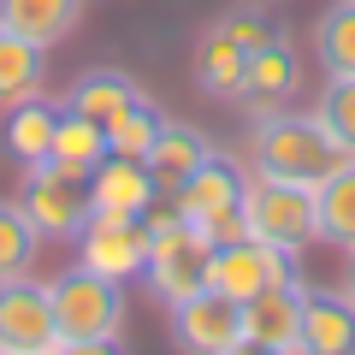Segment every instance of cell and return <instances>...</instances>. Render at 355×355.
Masks as SVG:
<instances>
[{
    "instance_id": "cell-1",
    "label": "cell",
    "mask_w": 355,
    "mask_h": 355,
    "mask_svg": "<svg viewBox=\"0 0 355 355\" xmlns=\"http://www.w3.org/2000/svg\"><path fill=\"white\" fill-rule=\"evenodd\" d=\"M53 296V355L65 349H113L125 331V284L95 272V266H65L60 279H48Z\"/></svg>"
},
{
    "instance_id": "cell-2",
    "label": "cell",
    "mask_w": 355,
    "mask_h": 355,
    "mask_svg": "<svg viewBox=\"0 0 355 355\" xmlns=\"http://www.w3.org/2000/svg\"><path fill=\"white\" fill-rule=\"evenodd\" d=\"M249 160H254V178L320 184V178L343 160V148L326 137V130H320L314 113L272 107V113H261V119H254V130H249Z\"/></svg>"
},
{
    "instance_id": "cell-3",
    "label": "cell",
    "mask_w": 355,
    "mask_h": 355,
    "mask_svg": "<svg viewBox=\"0 0 355 355\" xmlns=\"http://www.w3.org/2000/svg\"><path fill=\"white\" fill-rule=\"evenodd\" d=\"M243 219L249 237L272 243L284 254H302L308 243H320L314 231V184H284V178H254L243 190Z\"/></svg>"
},
{
    "instance_id": "cell-4",
    "label": "cell",
    "mask_w": 355,
    "mask_h": 355,
    "mask_svg": "<svg viewBox=\"0 0 355 355\" xmlns=\"http://www.w3.org/2000/svg\"><path fill=\"white\" fill-rule=\"evenodd\" d=\"M18 202H24V214L36 219V231L53 237V243H71L77 231H83V219L95 214V202H89V178H71V172H60V166H48V160L24 166Z\"/></svg>"
},
{
    "instance_id": "cell-5",
    "label": "cell",
    "mask_w": 355,
    "mask_h": 355,
    "mask_svg": "<svg viewBox=\"0 0 355 355\" xmlns=\"http://www.w3.org/2000/svg\"><path fill=\"white\" fill-rule=\"evenodd\" d=\"M172 314V343L190 355H237L243 349V302H231L225 291L202 284L196 296L166 308Z\"/></svg>"
},
{
    "instance_id": "cell-6",
    "label": "cell",
    "mask_w": 355,
    "mask_h": 355,
    "mask_svg": "<svg viewBox=\"0 0 355 355\" xmlns=\"http://www.w3.org/2000/svg\"><path fill=\"white\" fill-rule=\"evenodd\" d=\"M71 243H77V261L83 266H95V272H107L119 284L142 279V266H148V231H142L137 214H101L95 207Z\"/></svg>"
},
{
    "instance_id": "cell-7",
    "label": "cell",
    "mask_w": 355,
    "mask_h": 355,
    "mask_svg": "<svg viewBox=\"0 0 355 355\" xmlns=\"http://www.w3.org/2000/svg\"><path fill=\"white\" fill-rule=\"evenodd\" d=\"M53 296L48 279H0V355H53Z\"/></svg>"
},
{
    "instance_id": "cell-8",
    "label": "cell",
    "mask_w": 355,
    "mask_h": 355,
    "mask_svg": "<svg viewBox=\"0 0 355 355\" xmlns=\"http://www.w3.org/2000/svg\"><path fill=\"white\" fill-rule=\"evenodd\" d=\"M302 291L308 284L296 279H279L254 291L243 302V349H261V355H296L302 349Z\"/></svg>"
},
{
    "instance_id": "cell-9",
    "label": "cell",
    "mask_w": 355,
    "mask_h": 355,
    "mask_svg": "<svg viewBox=\"0 0 355 355\" xmlns=\"http://www.w3.org/2000/svg\"><path fill=\"white\" fill-rule=\"evenodd\" d=\"M291 272H296V254L272 249V243H261V237L214 243V261H207V284H214V291H225L231 302H249L254 291L291 279Z\"/></svg>"
},
{
    "instance_id": "cell-10",
    "label": "cell",
    "mask_w": 355,
    "mask_h": 355,
    "mask_svg": "<svg viewBox=\"0 0 355 355\" xmlns=\"http://www.w3.org/2000/svg\"><path fill=\"white\" fill-rule=\"evenodd\" d=\"M243 190H249L243 160H237V154H225V148H207L202 166H196V172L172 190V202H178V214H184V219H196V225H202V219H214V214L243 207Z\"/></svg>"
},
{
    "instance_id": "cell-11",
    "label": "cell",
    "mask_w": 355,
    "mask_h": 355,
    "mask_svg": "<svg viewBox=\"0 0 355 355\" xmlns=\"http://www.w3.org/2000/svg\"><path fill=\"white\" fill-rule=\"evenodd\" d=\"M154 196H166V190L154 184L142 154H113L107 148L95 160V172H89V202L101 207V214H142Z\"/></svg>"
},
{
    "instance_id": "cell-12",
    "label": "cell",
    "mask_w": 355,
    "mask_h": 355,
    "mask_svg": "<svg viewBox=\"0 0 355 355\" xmlns=\"http://www.w3.org/2000/svg\"><path fill=\"white\" fill-rule=\"evenodd\" d=\"M296 83H302V60H296V48H291L284 36H272L266 48L249 53L237 101L254 107V113H272V107H284V101L296 95Z\"/></svg>"
},
{
    "instance_id": "cell-13",
    "label": "cell",
    "mask_w": 355,
    "mask_h": 355,
    "mask_svg": "<svg viewBox=\"0 0 355 355\" xmlns=\"http://www.w3.org/2000/svg\"><path fill=\"white\" fill-rule=\"evenodd\" d=\"M142 95V83L130 71H119V65H89V71H77L71 83H65V95H60V107L65 113H83V119H95V125H113L119 113H125L130 101Z\"/></svg>"
},
{
    "instance_id": "cell-14",
    "label": "cell",
    "mask_w": 355,
    "mask_h": 355,
    "mask_svg": "<svg viewBox=\"0 0 355 355\" xmlns=\"http://www.w3.org/2000/svg\"><path fill=\"white\" fill-rule=\"evenodd\" d=\"M302 349L308 355H349L355 349V302L343 291H302Z\"/></svg>"
},
{
    "instance_id": "cell-15",
    "label": "cell",
    "mask_w": 355,
    "mask_h": 355,
    "mask_svg": "<svg viewBox=\"0 0 355 355\" xmlns=\"http://www.w3.org/2000/svg\"><path fill=\"white\" fill-rule=\"evenodd\" d=\"M314 231L331 249H355V154H343L314 184Z\"/></svg>"
},
{
    "instance_id": "cell-16",
    "label": "cell",
    "mask_w": 355,
    "mask_h": 355,
    "mask_svg": "<svg viewBox=\"0 0 355 355\" xmlns=\"http://www.w3.org/2000/svg\"><path fill=\"white\" fill-rule=\"evenodd\" d=\"M53 125H60V101L53 95H24V101L6 107V130H0V142H6V154L24 166L48 160V142H53Z\"/></svg>"
},
{
    "instance_id": "cell-17",
    "label": "cell",
    "mask_w": 355,
    "mask_h": 355,
    "mask_svg": "<svg viewBox=\"0 0 355 355\" xmlns=\"http://www.w3.org/2000/svg\"><path fill=\"white\" fill-rule=\"evenodd\" d=\"M207 148H214V142H207L196 125H184V119H166L160 137H154V148H148V172H154V184L172 196L178 184H184V178L202 166V154H207Z\"/></svg>"
},
{
    "instance_id": "cell-18",
    "label": "cell",
    "mask_w": 355,
    "mask_h": 355,
    "mask_svg": "<svg viewBox=\"0 0 355 355\" xmlns=\"http://www.w3.org/2000/svg\"><path fill=\"white\" fill-rule=\"evenodd\" d=\"M77 18H83V0H0V24L30 36V42H42V48L71 36Z\"/></svg>"
},
{
    "instance_id": "cell-19",
    "label": "cell",
    "mask_w": 355,
    "mask_h": 355,
    "mask_svg": "<svg viewBox=\"0 0 355 355\" xmlns=\"http://www.w3.org/2000/svg\"><path fill=\"white\" fill-rule=\"evenodd\" d=\"M42 83H48V48L0 24V107L36 95Z\"/></svg>"
},
{
    "instance_id": "cell-20",
    "label": "cell",
    "mask_w": 355,
    "mask_h": 355,
    "mask_svg": "<svg viewBox=\"0 0 355 355\" xmlns=\"http://www.w3.org/2000/svg\"><path fill=\"white\" fill-rule=\"evenodd\" d=\"M101 154H107V130L95 125V119L60 107V125H53V142H48V166H60V172H71V178H89Z\"/></svg>"
},
{
    "instance_id": "cell-21",
    "label": "cell",
    "mask_w": 355,
    "mask_h": 355,
    "mask_svg": "<svg viewBox=\"0 0 355 355\" xmlns=\"http://www.w3.org/2000/svg\"><path fill=\"white\" fill-rule=\"evenodd\" d=\"M243 65H249V53L237 48V42L225 36V30H207L202 48H196V83H202V95H219V101H237L243 89Z\"/></svg>"
},
{
    "instance_id": "cell-22",
    "label": "cell",
    "mask_w": 355,
    "mask_h": 355,
    "mask_svg": "<svg viewBox=\"0 0 355 355\" xmlns=\"http://www.w3.org/2000/svg\"><path fill=\"white\" fill-rule=\"evenodd\" d=\"M314 53L326 77H355V0H331L314 18Z\"/></svg>"
},
{
    "instance_id": "cell-23",
    "label": "cell",
    "mask_w": 355,
    "mask_h": 355,
    "mask_svg": "<svg viewBox=\"0 0 355 355\" xmlns=\"http://www.w3.org/2000/svg\"><path fill=\"white\" fill-rule=\"evenodd\" d=\"M42 231L36 219L24 214V202H6L0 196V279H18V272H36V254H42Z\"/></svg>"
},
{
    "instance_id": "cell-24",
    "label": "cell",
    "mask_w": 355,
    "mask_h": 355,
    "mask_svg": "<svg viewBox=\"0 0 355 355\" xmlns=\"http://www.w3.org/2000/svg\"><path fill=\"white\" fill-rule=\"evenodd\" d=\"M160 125H166V113L148 101V95H137V101H130L125 113L107 125V148H113V154H142V160H148V148H154V137H160Z\"/></svg>"
},
{
    "instance_id": "cell-25",
    "label": "cell",
    "mask_w": 355,
    "mask_h": 355,
    "mask_svg": "<svg viewBox=\"0 0 355 355\" xmlns=\"http://www.w3.org/2000/svg\"><path fill=\"white\" fill-rule=\"evenodd\" d=\"M314 119L343 154H355V77H326V89L314 101Z\"/></svg>"
},
{
    "instance_id": "cell-26",
    "label": "cell",
    "mask_w": 355,
    "mask_h": 355,
    "mask_svg": "<svg viewBox=\"0 0 355 355\" xmlns=\"http://www.w3.org/2000/svg\"><path fill=\"white\" fill-rule=\"evenodd\" d=\"M219 30H225V36L237 42L243 53H254V48H266L272 36H284V30H279V18L266 12L261 0H243V6H231V12H219Z\"/></svg>"
},
{
    "instance_id": "cell-27",
    "label": "cell",
    "mask_w": 355,
    "mask_h": 355,
    "mask_svg": "<svg viewBox=\"0 0 355 355\" xmlns=\"http://www.w3.org/2000/svg\"><path fill=\"white\" fill-rule=\"evenodd\" d=\"M338 291H343V296L355 302V249H349V266H343V284H338Z\"/></svg>"
}]
</instances>
